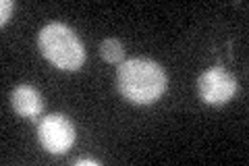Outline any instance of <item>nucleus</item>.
<instances>
[{"mask_svg": "<svg viewBox=\"0 0 249 166\" xmlns=\"http://www.w3.org/2000/svg\"><path fill=\"white\" fill-rule=\"evenodd\" d=\"M119 90L133 104H154L166 90V73L158 62L147 58L123 60L119 67Z\"/></svg>", "mask_w": 249, "mask_h": 166, "instance_id": "nucleus-1", "label": "nucleus"}, {"mask_svg": "<svg viewBox=\"0 0 249 166\" xmlns=\"http://www.w3.org/2000/svg\"><path fill=\"white\" fill-rule=\"evenodd\" d=\"M37 46L46 60L62 71H79L85 62V48L79 36L65 23H50L37 36Z\"/></svg>", "mask_w": 249, "mask_h": 166, "instance_id": "nucleus-2", "label": "nucleus"}, {"mask_svg": "<svg viewBox=\"0 0 249 166\" xmlns=\"http://www.w3.org/2000/svg\"><path fill=\"white\" fill-rule=\"evenodd\" d=\"M37 139H40V144L46 152H50L54 156L67 154L77 139L75 125L65 114H56V112L48 114L37 125Z\"/></svg>", "mask_w": 249, "mask_h": 166, "instance_id": "nucleus-3", "label": "nucleus"}, {"mask_svg": "<svg viewBox=\"0 0 249 166\" xmlns=\"http://www.w3.org/2000/svg\"><path fill=\"white\" fill-rule=\"evenodd\" d=\"M199 96L206 104L222 106L235 96L237 92V79L232 77L224 67H212L204 71L197 79Z\"/></svg>", "mask_w": 249, "mask_h": 166, "instance_id": "nucleus-4", "label": "nucleus"}, {"mask_svg": "<svg viewBox=\"0 0 249 166\" xmlns=\"http://www.w3.org/2000/svg\"><path fill=\"white\" fill-rule=\"evenodd\" d=\"M11 102H13V108L15 112L29 118V121H36V118H40L42 110H44V98L42 93L37 92L36 88H31V85H19V88H15L13 96H11Z\"/></svg>", "mask_w": 249, "mask_h": 166, "instance_id": "nucleus-5", "label": "nucleus"}, {"mask_svg": "<svg viewBox=\"0 0 249 166\" xmlns=\"http://www.w3.org/2000/svg\"><path fill=\"white\" fill-rule=\"evenodd\" d=\"M100 54H102V58L106 62H112V65H116V62L124 60V46L119 42V39L108 37V39H104V42H102V46H100Z\"/></svg>", "mask_w": 249, "mask_h": 166, "instance_id": "nucleus-6", "label": "nucleus"}, {"mask_svg": "<svg viewBox=\"0 0 249 166\" xmlns=\"http://www.w3.org/2000/svg\"><path fill=\"white\" fill-rule=\"evenodd\" d=\"M11 13H13V0H2L0 2V23L6 25V21L11 19Z\"/></svg>", "mask_w": 249, "mask_h": 166, "instance_id": "nucleus-7", "label": "nucleus"}, {"mask_svg": "<svg viewBox=\"0 0 249 166\" xmlns=\"http://www.w3.org/2000/svg\"><path fill=\"white\" fill-rule=\"evenodd\" d=\"M77 166H100L98 160H89V158H83V160H77Z\"/></svg>", "mask_w": 249, "mask_h": 166, "instance_id": "nucleus-8", "label": "nucleus"}]
</instances>
